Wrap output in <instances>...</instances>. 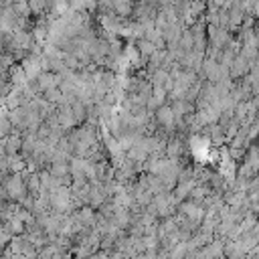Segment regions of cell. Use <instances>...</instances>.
<instances>
[{
  "label": "cell",
  "mask_w": 259,
  "mask_h": 259,
  "mask_svg": "<svg viewBox=\"0 0 259 259\" xmlns=\"http://www.w3.org/2000/svg\"><path fill=\"white\" fill-rule=\"evenodd\" d=\"M158 120L164 126H170L172 122L176 120V114H174V110H170V107H160V110H158Z\"/></svg>",
  "instance_id": "6da1fadb"
},
{
  "label": "cell",
  "mask_w": 259,
  "mask_h": 259,
  "mask_svg": "<svg viewBox=\"0 0 259 259\" xmlns=\"http://www.w3.org/2000/svg\"><path fill=\"white\" fill-rule=\"evenodd\" d=\"M6 188H8L10 194H14V197H20V194H23V190H25V186H23V182H20L18 176H12V178L8 180V184H6Z\"/></svg>",
  "instance_id": "7a4b0ae2"
}]
</instances>
